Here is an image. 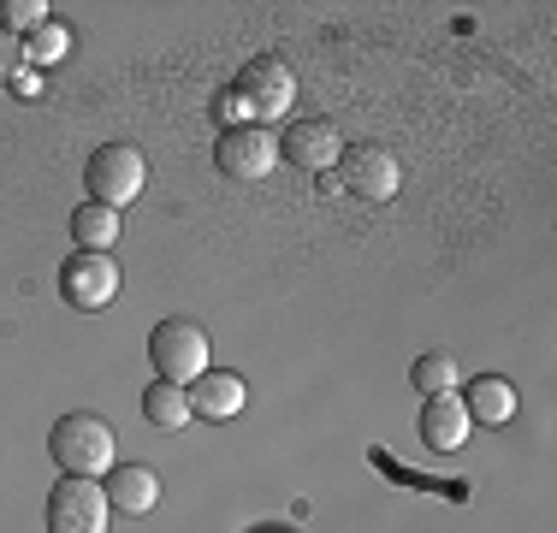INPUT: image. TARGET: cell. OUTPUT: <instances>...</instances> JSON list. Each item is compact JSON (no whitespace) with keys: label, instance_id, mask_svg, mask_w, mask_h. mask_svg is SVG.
I'll return each instance as SVG.
<instances>
[{"label":"cell","instance_id":"cell-8","mask_svg":"<svg viewBox=\"0 0 557 533\" xmlns=\"http://www.w3.org/2000/svg\"><path fill=\"white\" fill-rule=\"evenodd\" d=\"M60 297L72 302V309H84V314L108 309V302L119 297V261L113 256H84V249H77V256L60 266Z\"/></svg>","mask_w":557,"mask_h":533},{"label":"cell","instance_id":"cell-15","mask_svg":"<svg viewBox=\"0 0 557 533\" xmlns=\"http://www.w3.org/2000/svg\"><path fill=\"white\" fill-rule=\"evenodd\" d=\"M143 416H149V426H161V433H178V426H190V392L154 380L149 392H143Z\"/></svg>","mask_w":557,"mask_h":533},{"label":"cell","instance_id":"cell-20","mask_svg":"<svg viewBox=\"0 0 557 533\" xmlns=\"http://www.w3.org/2000/svg\"><path fill=\"white\" fill-rule=\"evenodd\" d=\"M18 60H24V42L12 30H0V84H7L12 72H18Z\"/></svg>","mask_w":557,"mask_h":533},{"label":"cell","instance_id":"cell-6","mask_svg":"<svg viewBox=\"0 0 557 533\" xmlns=\"http://www.w3.org/2000/svg\"><path fill=\"white\" fill-rule=\"evenodd\" d=\"M338 178H344V190L362 196V202H392L397 184H404V166H397V154H386L380 142H362V149L338 154Z\"/></svg>","mask_w":557,"mask_h":533},{"label":"cell","instance_id":"cell-14","mask_svg":"<svg viewBox=\"0 0 557 533\" xmlns=\"http://www.w3.org/2000/svg\"><path fill=\"white\" fill-rule=\"evenodd\" d=\"M72 237H77L84 256H108V249L119 244V213L101 208V202H84L72 213Z\"/></svg>","mask_w":557,"mask_h":533},{"label":"cell","instance_id":"cell-11","mask_svg":"<svg viewBox=\"0 0 557 533\" xmlns=\"http://www.w3.org/2000/svg\"><path fill=\"white\" fill-rule=\"evenodd\" d=\"M108 504L113 510H125V516H143V510H154L161 504V474L149 469V462H119V469H108Z\"/></svg>","mask_w":557,"mask_h":533},{"label":"cell","instance_id":"cell-16","mask_svg":"<svg viewBox=\"0 0 557 533\" xmlns=\"http://www.w3.org/2000/svg\"><path fill=\"white\" fill-rule=\"evenodd\" d=\"M409 385H416L421 397H445V392H457V356H450V350H428L416 368H409Z\"/></svg>","mask_w":557,"mask_h":533},{"label":"cell","instance_id":"cell-1","mask_svg":"<svg viewBox=\"0 0 557 533\" xmlns=\"http://www.w3.org/2000/svg\"><path fill=\"white\" fill-rule=\"evenodd\" d=\"M113 426L101 416H89V409H77V416H60L54 433H48V450H54L60 474L65 480H101L113 469Z\"/></svg>","mask_w":557,"mask_h":533},{"label":"cell","instance_id":"cell-12","mask_svg":"<svg viewBox=\"0 0 557 533\" xmlns=\"http://www.w3.org/2000/svg\"><path fill=\"white\" fill-rule=\"evenodd\" d=\"M244 404H249V385L237 380V373L208 368L202 380L190 385V416H202V421H232V416H244Z\"/></svg>","mask_w":557,"mask_h":533},{"label":"cell","instance_id":"cell-2","mask_svg":"<svg viewBox=\"0 0 557 533\" xmlns=\"http://www.w3.org/2000/svg\"><path fill=\"white\" fill-rule=\"evenodd\" d=\"M208 350H214V344H208V332L196 326V320H161V326L149 332V362H154V373H161L166 385H184V392H190L196 380H202L208 373Z\"/></svg>","mask_w":557,"mask_h":533},{"label":"cell","instance_id":"cell-19","mask_svg":"<svg viewBox=\"0 0 557 533\" xmlns=\"http://www.w3.org/2000/svg\"><path fill=\"white\" fill-rule=\"evenodd\" d=\"M220 119H225V131H237V125H256V113H249V101L237 96V89H220Z\"/></svg>","mask_w":557,"mask_h":533},{"label":"cell","instance_id":"cell-10","mask_svg":"<svg viewBox=\"0 0 557 533\" xmlns=\"http://www.w3.org/2000/svg\"><path fill=\"white\" fill-rule=\"evenodd\" d=\"M469 433H474V421H469V409H462L457 392L421 404V438H428V450H462Z\"/></svg>","mask_w":557,"mask_h":533},{"label":"cell","instance_id":"cell-13","mask_svg":"<svg viewBox=\"0 0 557 533\" xmlns=\"http://www.w3.org/2000/svg\"><path fill=\"white\" fill-rule=\"evenodd\" d=\"M457 397H462V409H469V421H481V426H504L516 416V385L498 380V373H481V380Z\"/></svg>","mask_w":557,"mask_h":533},{"label":"cell","instance_id":"cell-9","mask_svg":"<svg viewBox=\"0 0 557 533\" xmlns=\"http://www.w3.org/2000/svg\"><path fill=\"white\" fill-rule=\"evenodd\" d=\"M338 154H344V142L333 131V119H290L285 137H278V160H290V166H302V172L338 166Z\"/></svg>","mask_w":557,"mask_h":533},{"label":"cell","instance_id":"cell-5","mask_svg":"<svg viewBox=\"0 0 557 533\" xmlns=\"http://www.w3.org/2000/svg\"><path fill=\"white\" fill-rule=\"evenodd\" d=\"M108 492L96 480H60L48 492V533H108Z\"/></svg>","mask_w":557,"mask_h":533},{"label":"cell","instance_id":"cell-21","mask_svg":"<svg viewBox=\"0 0 557 533\" xmlns=\"http://www.w3.org/2000/svg\"><path fill=\"white\" fill-rule=\"evenodd\" d=\"M261 533H273V528H261Z\"/></svg>","mask_w":557,"mask_h":533},{"label":"cell","instance_id":"cell-3","mask_svg":"<svg viewBox=\"0 0 557 533\" xmlns=\"http://www.w3.org/2000/svg\"><path fill=\"white\" fill-rule=\"evenodd\" d=\"M84 184H89V202L119 213L125 202L143 196V184H149V160H143V149H131V142H108V149L89 154Z\"/></svg>","mask_w":557,"mask_h":533},{"label":"cell","instance_id":"cell-7","mask_svg":"<svg viewBox=\"0 0 557 533\" xmlns=\"http://www.w3.org/2000/svg\"><path fill=\"white\" fill-rule=\"evenodd\" d=\"M214 160H220L225 178L256 184V178H268V172L278 166V137L268 125H237V131H225V137H220Z\"/></svg>","mask_w":557,"mask_h":533},{"label":"cell","instance_id":"cell-17","mask_svg":"<svg viewBox=\"0 0 557 533\" xmlns=\"http://www.w3.org/2000/svg\"><path fill=\"white\" fill-rule=\"evenodd\" d=\"M48 24V0H0V30H42Z\"/></svg>","mask_w":557,"mask_h":533},{"label":"cell","instance_id":"cell-18","mask_svg":"<svg viewBox=\"0 0 557 533\" xmlns=\"http://www.w3.org/2000/svg\"><path fill=\"white\" fill-rule=\"evenodd\" d=\"M65 42H72L65 30H54V24H42V30H36V42H30V60H36V65H54L60 53H65Z\"/></svg>","mask_w":557,"mask_h":533},{"label":"cell","instance_id":"cell-4","mask_svg":"<svg viewBox=\"0 0 557 533\" xmlns=\"http://www.w3.org/2000/svg\"><path fill=\"white\" fill-rule=\"evenodd\" d=\"M237 96L249 101V113H256V125H273V119L290 113V101H297V77H290L285 60H273V53H261V60L244 65V77H237Z\"/></svg>","mask_w":557,"mask_h":533}]
</instances>
